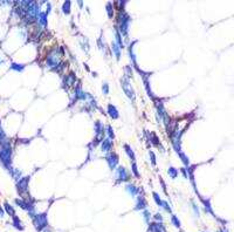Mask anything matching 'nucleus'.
<instances>
[{
    "label": "nucleus",
    "mask_w": 234,
    "mask_h": 232,
    "mask_svg": "<svg viewBox=\"0 0 234 232\" xmlns=\"http://www.w3.org/2000/svg\"><path fill=\"white\" fill-rule=\"evenodd\" d=\"M0 162L2 163V165L10 170V172H12V147L8 142H5L4 144L0 145Z\"/></svg>",
    "instance_id": "obj_1"
},
{
    "label": "nucleus",
    "mask_w": 234,
    "mask_h": 232,
    "mask_svg": "<svg viewBox=\"0 0 234 232\" xmlns=\"http://www.w3.org/2000/svg\"><path fill=\"white\" fill-rule=\"evenodd\" d=\"M130 21H131V18L126 13L121 12L118 14V32L121 33V35H124V37L128 35Z\"/></svg>",
    "instance_id": "obj_2"
},
{
    "label": "nucleus",
    "mask_w": 234,
    "mask_h": 232,
    "mask_svg": "<svg viewBox=\"0 0 234 232\" xmlns=\"http://www.w3.org/2000/svg\"><path fill=\"white\" fill-rule=\"evenodd\" d=\"M33 223L34 226L38 231H42L45 228H47L48 225V218H47V213H40V215H35L33 217Z\"/></svg>",
    "instance_id": "obj_3"
},
{
    "label": "nucleus",
    "mask_w": 234,
    "mask_h": 232,
    "mask_svg": "<svg viewBox=\"0 0 234 232\" xmlns=\"http://www.w3.org/2000/svg\"><path fill=\"white\" fill-rule=\"evenodd\" d=\"M121 86H122V88H123L125 95L128 96V97L134 102L135 98H136V95H135V92H134V89H132V87H131V83H130L129 79H128L126 76H123V78L121 79Z\"/></svg>",
    "instance_id": "obj_4"
},
{
    "label": "nucleus",
    "mask_w": 234,
    "mask_h": 232,
    "mask_svg": "<svg viewBox=\"0 0 234 232\" xmlns=\"http://www.w3.org/2000/svg\"><path fill=\"white\" fill-rule=\"evenodd\" d=\"M46 63H47V66L49 67V68H54L56 67L59 63H60V54L57 53V51L54 49L51 54L47 56V61H46Z\"/></svg>",
    "instance_id": "obj_5"
},
{
    "label": "nucleus",
    "mask_w": 234,
    "mask_h": 232,
    "mask_svg": "<svg viewBox=\"0 0 234 232\" xmlns=\"http://www.w3.org/2000/svg\"><path fill=\"white\" fill-rule=\"evenodd\" d=\"M28 183H29V176L21 177L16 182V190L20 193H25L28 190Z\"/></svg>",
    "instance_id": "obj_6"
},
{
    "label": "nucleus",
    "mask_w": 234,
    "mask_h": 232,
    "mask_svg": "<svg viewBox=\"0 0 234 232\" xmlns=\"http://www.w3.org/2000/svg\"><path fill=\"white\" fill-rule=\"evenodd\" d=\"M116 177L118 178V181H121V182H125V181L130 179V174L124 166H118L117 170H116Z\"/></svg>",
    "instance_id": "obj_7"
},
{
    "label": "nucleus",
    "mask_w": 234,
    "mask_h": 232,
    "mask_svg": "<svg viewBox=\"0 0 234 232\" xmlns=\"http://www.w3.org/2000/svg\"><path fill=\"white\" fill-rule=\"evenodd\" d=\"M105 160H107L108 165H109V168H110L111 170L116 169V166H117V164H118V156H117V154L110 152L109 155H107Z\"/></svg>",
    "instance_id": "obj_8"
},
{
    "label": "nucleus",
    "mask_w": 234,
    "mask_h": 232,
    "mask_svg": "<svg viewBox=\"0 0 234 232\" xmlns=\"http://www.w3.org/2000/svg\"><path fill=\"white\" fill-rule=\"evenodd\" d=\"M149 231L150 232H166V230L162 223H152V224H149Z\"/></svg>",
    "instance_id": "obj_9"
},
{
    "label": "nucleus",
    "mask_w": 234,
    "mask_h": 232,
    "mask_svg": "<svg viewBox=\"0 0 234 232\" xmlns=\"http://www.w3.org/2000/svg\"><path fill=\"white\" fill-rule=\"evenodd\" d=\"M75 82H76V76H75L74 73H69L68 75H66V76L63 78V86L66 84V87L73 86Z\"/></svg>",
    "instance_id": "obj_10"
},
{
    "label": "nucleus",
    "mask_w": 234,
    "mask_h": 232,
    "mask_svg": "<svg viewBox=\"0 0 234 232\" xmlns=\"http://www.w3.org/2000/svg\"><path fill=\"white\" fill-rule=\"evenodd\" d=\"M146 206H148V203H146V199L144 198V196H138L137 203H136L135 209L136 210H145Z\"/></svg>",
    "instance_id": "obj_11"
},
{
    "label": "nucleus",
    "mask_w": 234,
    "mask_h": 232,
    "mask_svg": "<svg viewBox=\"0 0 234 232\" xmlns=\"http://www.w3.org/2000/svg\"><path fill=\"white\" fill-rule=\"evenodd\" d=\"M111 148H112V139H110V138L103 139V142L101 143V150L107 152V151H110Z\"/></svg>",
    "instance_id": "obj_12"
},
{
    "label": "nucleus",
    "mask_w": 234,
    "mask_h": 232,
    "mask_svg": "<svg viewBox=\"0 0 234 232\" xmlns=\"http://www.w3.org/2000/svg\"><path fill=\"white\" fill-rule=\"evenodd\" d=\"M108 115L110 116L111 119H114V120H116V119L120 117L118 110H117V108H116L115 106H112V104H109V106H108Z\"/></svg>",
    "instance_id": "obj_13"
},
{
    "label": "nucleus",
    "mask_w": 234,
    "mask_h": 232,
    "mask_svg": "<svg viewBox=\"0 0 234 232\" xmlns=\"http://www.w3.org/2000/svg\"><path fill=\"white\" fill-rule=\"evenodd\" d=\"M87 98V94L82 92V89H81V87H77L76 89H75V101H77V100H85Z\"/></svg>",
    "instance_id": "obj_14"
},
{
    "label": "nucleus",
    "mask_w": 234,
    "mask_h": 232,
    "mask_svg": "<svg viewBox=\"0 0 234 232\" xmlns=\"http://www.w3.org/2000/svg\"><path fill=\"white\" fill-rule=\"evenodd\" d=\"M38 21H39V24L41 25L42 27H47V25H48L47 14L45 13V12H41V13L39 14V16H38Z\"/></svg>",
    "instance_id": "obj_15"
},
{
    "label": "nucleus",
    "mask_w": 234,
    "mask_h": 232,
    "mask_svg": "<svg viewBox=\"0 0 234 232\" xmlns=\"http://www.w3.org/2000/svg\"><path fill=\"white\" fill-rule=\"evenodd\" d=\"M95 133H96V141H98V137L101 134H103L104 133V129H103V125H102V123L100 122V121H96L95 123Z\"/></svg>",
    "instance_id": "obj_16"
},
{
    "label": "nucleus",
    "mask_w": 234,
    "mask_h": 232,
    "mask_svg": "<svg viewBox=\"0 0 234 232\" xmlns=\"http://www.w3.org/2000/svg\"><path fill=\"white\" fill-rule=\"evenodd\" d=\"M12 224H13V226L15 228V229H18V230H20V231H22V230H24V225H22L21 220L19 219V217L13 216V219H12Z\"/></svg>",
    "instance_id": "obj_17"
},
{
    "label": "nucleus",
    "mask_w": 234,
    "mask_h": 232,
    "mask_svg": "<svg viewBox=\"0 0 234 232\" xmlns=\"http://www.w3.org/2000/svg\"><path fill=\"white\" fill-rule=\"evenodd\" d=\"M125 190L129 192L131 196H136V195L138 193V191H139V190L137 189V186H136V185H134V184H128V185L125 186Z\"/></svg>",
    "instance_id": "obj_18"
},
{
    "label": "nucleus",
    "mask_w": 234,
    "mask_h": 232,
    "mask_svg": "<svg viewBox=\"0 0 234 232\" xmlns=\"http://www.w3.org/2000/svg\"><path fill=\"white\" fill-rule=\"evenodd\" d=\"M124 150H125V152H126V155L130 157V160L135 162V160H136V157H135V152H134V150L130 148V145L124 144Z\"/></svg>",
    "instance_id": "obj_19"
},
{
    "label": "nucleus",
    "mask_w": 234,
    "mask_h": 232,
    "mask_svg": "<svg viewBox=\"0 0 234 232\" xmlns=\"http://www.w3.org/2000/svg\"><path fill=\"white\" fill-rule=\"evenodd\" d=\"M111 48H112V51H114V53H115L116 59H117V60H120V57H121V48L118 47V45H117L116 42H112Z\"/></svg>",
    "instance_id": "obj_20"
},
{
    "label": "nucleus",
    "mask_w": 234,
    "mask_h": 232,
    "mask_svg": "<svg viewBox=\"0 0 234 232\" xmlns=\"http://www.w3.org/2000/svg\"><path fill=\"white\" fill-rule=\"evenodd\" d=\"M4 207H5L6 212H7L10 216H12V217L15 216V210L13 209V206H12V205H10L7 202H5V203H4Z\"/></svg>",
    "instance_id": "obj_21"
},
{
    "label": "nucleus",
    "mask_w": 234,
    "mask_h": 232,
    "mask_svg": "<svg viewBox=\"0 0 234 232\" xmlns=\"http://www.w3.org/2000/svg\"><path fill=\"white\" fill-rule=\"evenodd\" d=\"M117 45H118V47L120 48H123L124 47V42L122 40V35H121V33L118 32V29H116V41H115Z\"/></svg>",
    "instance_id": "obj_22"
},
{
    "label": "nucleus",
    "mask_w": 234,
    "mask_h": 232,
    "mask_svg": "<svg viewBox=\"0 0 234 232\" xmlns=\"http://www.w3.org/2000/svg\"><path fill=\"white\" fill-rule=\"evenodd\" d=\"M11 69H13L15 72H22V70L25 69V65H20V63H15V62H13V63L11 65Z\"/></svg>",
    "instance_id": "obj_23"
},
{
    "label": "nucleus",
    "mask_w": 234,
    "mask_h": 232,
    "mask_svg": "<svg viewBox=\"0 0 234 232\" xmlns=\"http://www.w3.org/2000/svg\"><path fill=\"white\" fill-rule=\"evenodd\" d=\"M70 5H71V2H70V1H66V2H63V5H62V12H63L65 14L70 13Z\"/></svg>",
    "instance_id": "obj_24"
},
{
    "label": "nucleus",
    "mask_w": 234,
    "mask_h": 232,
    "mask_svg": "<svg viewBox=\"0 0 234 232\" xmlns=\"http://www.w3.org/2000/svg\"><path fill=\"white\" fill-rule=\"evenodd\" d=\"M136 42V41H135ZM134 42V43H135ZM134 43L132 45H130V48H129V54H130V59L132 60V63H134V66L136 67L137 65H136V59H135V54H134Z\"/></svg>",
    "instance_id": "obj_25"
},
{
    "label": "nucleus",
    "mask_w": 234,
    "mask_h": 232,
    "mask_svg": "<svg viewBox=\"0 0 234 232\" xmlns=\"http://www.w3.org/2000/svg\"><path fill=\"white\" fill-rule=\"evenodd\" d=\"M167 174L170 175V177H171V178H176L177 176H178V170H177L176 168L171 166V168H169V170H167Z\"/></svg>",
    "instance_id": "obj_26"
},
{
    "label": "nucleus",
    "mask_w": 234,
    "mask_h": 232,
    "mask_svg": "<svg viewBox=\"0 0 234 232\" xmlns=\"http://www.w3.org/2000/svg\"><path fill=\"white\" fill-rule=\"evenodd\" d=\"M203 203H204V207H205V211L206 212H209L211 215H213V211H212V207H211V204H209V199H204L203 201Z\"/></svg>",
    "instance_id": "obj_27"
},
{
    "label": "nucleus",
    "mask_w": 234,
    "mask_h": 232,
    "mask_svg": "<svg viewBox=\"0 0 234 232\" xmlns=\"http://www.w3.org/2000/svg\"><path fill=\"white\" fill-rule=\"evenodd\" d=\"M178 154H179V156H180V158H181V162L185 164L186 166H189V165H190V161H189L187 156H186L184 152H181V151H180V152H178Z\"/></svg>",
    "instance_id": "obj_28"
},
{
    "label": "nucleus",
    "mask_w": 234,
    "mask_h": 232,
    "mask_svg": "<svg viewBox=\"0 0 234 232\" xmlns=\"http://www.w3.org/2000/svg\"><path fill=\"white\" fill-rule=\"evenodd\" d=\"M107 13H108V16L109 18H112L114 16V6L111 2H108L107 4Z\"/></svg>",
    "instance_id": "obj_29"
},
{
    "label": "nucleus",
    "mask_w": 234,
    "mask_h": 232,
    "mask_svg": "<svg viewBox=\"0 0 234 232\" xmlns=\"http://www.w3.org/2000/svg\"><path fill=\"white\" fill-rule=\"evenodd\" d=\"M11 175H12L15 179H18V181H19V179L21 178V171H20V170H18V169H13V170H12V172H11Z\"/></svg>",
    "instance_id": "obj_30"
},
{
    "label": "nucleus",
    "mask_w": 234,
    "mask_h": 232,
    "mask_svg": "<svg viewBox=\"0 0 234 232\" xmlns=\"http://www.w3.org/2000/svg\"><path fill=\"white\" fill-rule=\"evenodd\" d=\"M107 134H108V138L114 139L115 134H114V129H112V127H111V125H108V127H107Z\"/></svg>",
    "instance_id": "obj_31"
},
{
    "label": "nucleus",
    "mask_w": 234,
    "mask_h": 232,
    "mask_svg": "<svg viewBox=\"0 0 234 232\" xmlns=\"http://www.w3.org/2000/svg\"><path fill=\"white\" fill-rule=\"evenodd\" d=\"M152 196H153V199H155V202L157 203V205H158V206H162V199H160L159 195H158L157 192H153Z\"/></svg>",
    "instance_id": "obj_32"
},
{
    "label": "nucleus",
    "mask_w": 234,
    "mask_h": 232,
    "mask_svg": "<svg viewBox=\"0 0 234 232\" xmlns=\"http://www.w3.org/2000/svg\"><path fill=\"white\" fill-rule=\"evenodd\" d=\"M171 222H172V224H173L176 228H180V220L177 218V216L172 215V217H171Z\"/></svg>",
    "instance_id": "obj_33"
},
{
    "label": "nucleus",
    "mask_w": 234,
    "mask_h": 232,
    "mask_svg": "<svg viewBox=\"0 0 234 232\" xmlns=\"http://www.w3.org/2000/svg\"><path fill=\"white\" fill-rule=\"evenodd\" d=\"M143 217H144V220H145V223L149 225V223H150V212L149 211H144L143 212Z\"/></svg>",
    "instance_id": "obj_34"
},
{
    "label": "nucleus",
    "mask_w": 234,
    "mask_h": 232,
    "mask_svg": "<svg viewBox=\"0 0 234 232\" xmlns=\"http://www.w3.org/2000/svg\"><path fill=\"white\" fill-rule=\"evenodd\" d=\"M102 92L104 93V95H108L109 94V84L105 82V83H103V86H102Z\"/></svg>",
    "instance_id": "obj_35"
},
{
    "label": "nucleus",
    "mask_w": 234,
    "mask_h": 232,
    "mask_svg": "<svg viewBox=\"0 0 234 232\" xmlns=\"http://www.w3.org/2000/svg\"><path fill=\"white\" fill-rule=\"evenodd\" d=\"M131 169H132V172H134V175L136 176V178H139V174H138V170H137V165H136L135 162H134L132 165H131Z\"/></svg>",
    "instance_id": "obj_36"
},
{
    "label": "nucleus",
    "mask_w": 234,
    "mask_h": 232,
    "mask_svg": "<svg viewBox=\"0 0 234 232\" xmlns=\"http://www.w3.org/2000/svg\"><path fill=\"white\" fill-rule=\"evenodd\" d=\"M162 207H164V210H165V211H167V212H170V213H171V207H170L169 204H167L166 202H164V201H162Z\"/></svg>",
    "instance_id": "obj_37"
},
{
    "label": "nucleus",
    "mask_w": 234,
    "mask_h": 232,
    "mask_svg": "<svg viewBox=\"0 0 234 232\" xmlns=\"http://www.w3.org/2000/svg\"><path fill=\"white\" fill-rule=\"evenodd\" d=\"M149 155H150V160H151L152 165H156V156H155L153 151H150V152H149Z\"/></svg>",
    "instance_id": "obj_38"
},
{
    "label": "nucleus",
    "mask_w": 234,
    "mask_h": 232,
    "mask_svg": "<svg viewBox=\"0 0 234 232\" xmlns=\"http://www.w3.org/2000/svg\"><path fill=\"white\" fill-rule=\"evenodd\" d=\"M155 219H156V220H160V222H162V220H163V217L160 216V213H157V215L155 216Z\"/></svg>",
    "instance_id": "obj_39"
},
{
    "label": "nucleus",
    "mask_w": 234,
    "mask_h": 232,
    "mask_svg": "<svg viewBox=\"0 0 234 232\" xmlns=\"http://www.w3.org/2000/svg\"><path fill=\"white\" fill-rule=\"evenodd\" d=\"M181 172L184 174V177L187 178V174H186V168H185V169H181Z\"/></svg>",
    "instance_id": "obj_40"
},
{
    "label": "nucleus",
    "mask_w": 234,
    "mask_h": 232,
    "mask_svg": "<svg viewBox=\"0 0 234 232\" xmlns=\"http://www.w3.org/2000/svg\"><path fill=\"white\" fill-rule=\"evenodd\" d=\"M0 216H1V217H2V216H4V210H2V209H1V207H0Z\"/></svg>",
    "instance_id": "obj_41"
},
{
    "label": "nucleus",
    "mask_w": 234,
    "mask_h": 232,
    "mask_svg": "<svg viewBox=\"0 0 234 232\" xmlns=\"http://www.w3.org/2000/svg\"><path fill=\"white\" fill-rule=\"evenodd\" d=\"M219 232H224V231H222V230H220V231H219Z\"/></svg>",
    "instance_id": "obj_42"
},
{
    "label": "nucleus",
    "mask_w": 234,
    "mask_h": 232,
    "mask_svg": "<svg viewBox=\"0 0 234 232\" xmlns=\"http://www.w3.org/2000/svg\"><path fill=\"white\" fill-rule=\"evenodd\" d=\"M0 62H1V61H0Z\"/></svg>",
    "instance_id": "obj_43"
},
{
    "label": "nucleus",
    "mask_w": 234,
    "mask_h": 232,
    "mask_svg": "<svg viewBox=\"0 0 234 232\" xmlns=\"http://www.w3.org/2000/svg\"><path fill=\"white\" fill-rule=\"evenodd\" d=\"M46 232H47V231H46Z\"/></svg>",
    "instance_id": "obj_44"
}]
</instances>
